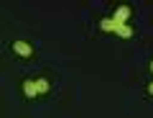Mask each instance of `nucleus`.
<instances>
[{
	"mask_svg": "<svg viewBox=\"0 0 153 118\" xmlns=\"http://www.w3.org/2000/svg\"><path fill=\"white\" fill-rule=\"evenodd\" d=\"M23 95L26 98H36L38 95V85H36V80H26V82H23Z\"/></svg>",
	"mask_w": 153,
	"mask_h": 118,
	"instance_id": "3",
	"label": "nucleus"
},
{
	"mask_svg": "<svg viewBox=\"0 0 153 118\" xmlns=\"http://www.w3.org/2000/svg\"><path fill=\"white\" fill-rule=\"evenodd\" d=\"M151 72H153V64H151Z\"/></svg>",
	"mask_w": 153,
	"mask_h": 118,
	"instance_id": "6",
	"label": "nucleus"
},
{
	"mask_svg": "<svg viewBox=\"0 0 153 118\" xmlns=\"http://www.w3.org/2000/svg\"><path fill=\"white\" fill-rule=\"evenodd\" d=\"M148 95H153V82H151V85H148Z\"/></svg>",
	"mask_w": 153,
	"mask_h": 118,
	"instance_id": "5",
	"label": "nucleus"
},
{
	"mask_svg": "<svg viewBox=\"0 0 153 118\" xmlns=\"http://www.w3.org/2000/svg\"><path fill=\"white\" fill-rule=\"evenodd\" d=\"M36 85H38V92H46V90H49V80H44V77H38Z\"/></svg>",
	"mask_w": 153,
	"mask_h": 118,
	"instance_id": "4",
	"label": "nucleus"
},
{
	"mask_svg": "<svg viewBox=\"0 0 153 118\" xmlns=\"http://www.w3.org/2000/svg\"><path fill=\"white\" fill-rule=\"evenodd\" d=\"M128 18H130V8H128V5H120V8H117V11H115L112 21H115V23H125Z\"/></svg>",
	"mask_w": 153,
	"mask_h": 118,
	"instance_id": "2",
	"label": "nucleus"
},
{
	"mask_svg": "<svg viewBox=\"0 0 153 118\" xmlns=\"http://www.w3.org/2000/svg\"><path fill=\"white\" fill-rule=\"evenodd\" d=\"M13 51H16L18 56H23V59H31L33 56L31 44H26V41H13Z\"/></svg>",
	"mask_w": 153,
	"mask_h": 118,
	"instance_id": "1",
	"label": "nucleus"
}]
</instances>
